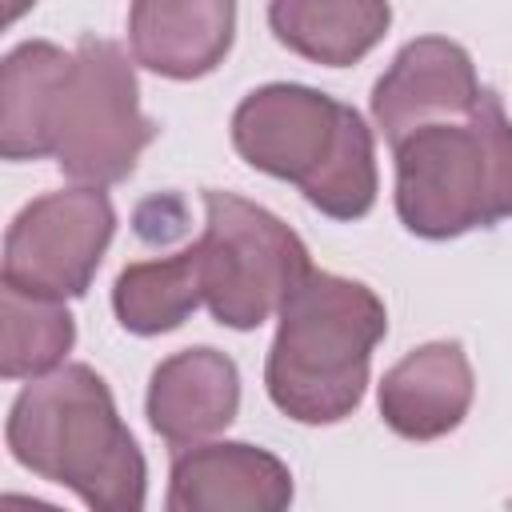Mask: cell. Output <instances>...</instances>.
<instances>
[{
	"mask_svg": "<svg viewBox=\"0 0 512 512\" xmlns=\"http://www.w3.org/2000/svg\"><path fill=\"white\" fill-rule=\"evenodd\" d=\"M72 52L48 40L16 44L0 64V152L4 160L52 156V116Z\"/></svg>",
	"mask_w": 512,
	"mask_h": 512,
	"instance_id": "4fadbf2b",
	"label": "cell"
},
{
	"mask_svg": "<svg viewBox=\"0 0 512 512\" xmlns=\"http://www.w3.org/2000/svg\"><path fill=\"white\" fill-rule=\"evenodd\" d=\"M472 364L456 340L412 348L380 380V416L404 440H436L460 428L472 408Z\"/></svg>",
	"mask_w": 512,
	"mask_h": 512,
	"instance_id": "7c38bea8",
	"label": "cell"
},
{
	"mask_svg": "<svg viewBox=\"0 0 512 512\" xmlns=\"http://www.w3.org/2000/svg\"><path fill=\"white\" fill-rule=\"evenodd\" d=\"M236 152L276 180H292L332 220H360L376 204V148L356 108L304 84H264L232 112Z\"/></svg>",
	"mask_w": 512,
	"mask_h": 512,
	"instance_id": "3957f363",
	"label": "cell"
},
{
	"mask_svg": "<svg viewBox=\"0 0 512 512\" xmlns=\"http://www.w3.org/2000/svg\"><path fill=\"white\" fill-rule=\"evenodd\" d=\"M148 424L172 448L204 444L224 432L240 408V372L216 348H184L156 364L148 380Z\"/></svg>",
	"mask_w": 512,
	"mask_h": 512,
	"instance_id": "30bf717a",
	"label": "cell"
},
{
	"mask_svg": "<svg viewBox=\"0 0 512 512\" xmlns=\"http://www.w3.org/2000/svg\"><path fill=\"white\" fill-rule=\"evenodd\" d=\"M32 4H36V0H4V20H8V24H16Z\"/></svg>",
	"mask_w": 512,
	"mask_h": 512,
	"instance_id": "e0dca14e",
	"label": "cell"
},
{
	"mask_svg": "<svg viewBox=\"0 0 512 512\" xmlns=\"http://www.w3.org/2000/svg\"><path fill=\"white\" fill-rule=\"evenodd\" d=\"M292 504V472L280 456L224 440L192 444L172 460V512H280Z\"/></svg>",
	"mask_w": 512,
	"mask_h": 512,
	"instance_id": "9c48e42d",
	"label": "cell"
},
{
	"mask_svg": "<svg viewBox=\"0 0 512 512\" xmlns=\"http://www.w3.org/2000/svg\"><path fill=\"white\" fill-rule=\"evenodd\" d=\"M112 232L116 212L104 188L80 184L36 196L4 236V284L52 300L84 296Z\"/></svg>",
	"mask_w": 512,
	"mask_h": 512,
	"instance_id": "52a82bcc",
	"label": "cell"
},
{
	"mask_svg": "<svg viewBox=\"0 0 512 512\" xmlns=\"http://www.w3.org/2000/svg\"><path fill=\"white\" fill-rule=\"evenodd\" d=\"M8 448L40 480L72 488L96 512H140L148 468L108 384L88 364L36 376L8 412Z\"/></svg>",
	"mask_w": 512,
	"mask_h": 512,
	"instance_id": "6da1fadb",
	"label": "cell"
},
{
	"mask_svg": "<svg viewBox=\"0 0 512 512\" xmlns=\"http://www.w3.org/2000/svg\"><path fill=\"white\" fill-rule=\"evenodd\" d=\"M156 124L140 112L136 68L112 40L84 36L52 116V156L76 184L108 188L132 176Z\"/></svg>",
	"mask_w": 512,
	"mask_h": 512,
	"instance_id": "8992f818",
	"label": "cell"
},
{
	"mask_svg": "<svg viewBox=\"0 0 512 512\" xmlns=\"http://www.w3.org/2000/svg\"><path fill=\"white\" fill-rule=\"evenodd\" d=\"M384 332L388 312L368 284L312 268L280 304L264 368L272 404L296 424H336L352 416Z\"/></svg>",
	"mask_w": 512,
	"mask_h": 512,
	"instance_id": "7a4b0ae2",
	"label": "cell"
},
{
	"mask_svg": "<svg viewBox=\"0 0 512 512\" xmlns=\"http://www.w3.org/2000/svg\"><path fill=\"white\" fill-rule=\"evenodd\" d=\"M396 148V216L412 236L452 240L512 216V120L492 88L460 120H436Z\"/></svg>",
	"mask_w": 512,
	"mask_h": 512,
	"instance_id": "277c9868",
	"label": "cell"
},
{
	"mask_svg": "<svg viewBox=\"0 0 512 512\" xmlns=\"http://www.w3.org/2000/svg\"><path fill=\"white\" fill-rule=\"evenodd\" d=\"M76 344V324L64 300L32 296L12 284L0 288V376L36 380L64 364Z\"/></svg>",
	"mask_w": 512,
	"mask_h": 512,
	"instance_id": "2e32d148",
	"label": "cell"
},
{
	"mask_svg": "<svg viewBox=\"0 0 512 512\" xmlns=\"http://www.w3.org/2000/svg\"><path fill=\"white\" fill-rule=\"evenodd\" d=\"M268 24L296 56L344 68L384 40L392 8L388 0H272Z\"/></svg>",
	"mask_w": 512,
	"mask_h": 512,
	"instance_id": "5bb4252c",
	"label": "cell"
},
{
	"mask_svg": "<svg viewBox=\"0 0 512 512\" xmlns=\"http://www.w3.org/2000/svg\"><path fill=\"white\" fill-rule=\"evenodd\" d=\"M480 80L472 68V56L444 36H420L404 44L392 60V68L372 88V120L384 132L388 144L404 140L408 132L436 124V120H460L480 100Z\"/></svg>",
	"mask_w": 512,
	"mask_h": 512,
	"instance_id": "ba28073f",
	"label": "cell"
},
{
	"mask_svg": "<svg viewBox=\"0 0 512 512\" xmlns=\"http://www.w3.org/2000/svg\"><path fill=\"white\" fill-rule=\"evenodd\" d=\"M236 0H132V60L168 80L208 76L232 48Z\"/></svg>",
	"mask_w": 512,
	"mask_h": 512,
	"instance_id": "8fae6325",
	"label": "cell"
},
{
	"mask_svg": "<svg viewBox=\"0 0 512 512\" xmlns=\"http://www.w3.org/2000/svg\"><path fill=\"white\" fill-rule=\"evenodd\" d=\"M200 304H204V264H200L196 244L164 260L128 264L112 288L116 320L136 336L172 332Z\"/></svg>",
	"mask_w": 512,
	"mask_h": 512,
	"instance_id": "9a60e30c",
	"label": "cell"
},
{
	"mask_svg": "<svg viewBox=\"0 0 512 512\" xmlns=\"http://www.w3.org/2000/svg\"><path fill=\"white\" fill-rule=\"evenodd\" d=\"M196 252L204 264V304L216 324L236 332L260 328L312 272L304 240L284 220L220 188H204Z\"/></svg>",
	"mask_w": 512,
	"mask_h": 512,
	"instance_id": "5b68a950",
	"label": "cell"
}]
</instances>
